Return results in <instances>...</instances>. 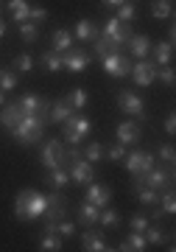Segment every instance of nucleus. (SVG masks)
I'll list each match as a JSON object with an SVG mask.
<instances>
[{
  "label": "nucleus",
  "instance_id": "nucleus-3",
  "mask_svg": "<svg viewBox=\"0 0 176 252\" xmlns=\"http://www.w3.org/2000/svg\"><path fill=\"white\" fill-rule=\"evenodd\" d=\"M62 124H64V140H67L70 146H76L79 140H84V137L89 135V129H92L89 118H84L81 112H70Z\"/></svg>",
  "mask_w": 176,
  "mask_h": 252
},
{
  "label": "nucleus",
  "instance_id": "nucleus-6",
  "mask_svg": "<svg viewBox=\"0 0 176 252\" xmlns=\"http://www.w3.org/2000/svg\"><path fill=\"white\" fill-rule=\"evenodd\" d=\"M104 70L115 79H126L132 73V59H126L123 54H112V56H104Z\"/></svg>",
  "mask_w": 176,
  "mask_h": 252
},
{
  "label": "nucleus",
  "instance_id": "nucleus-40",
  "mask_svg": "<svg viewBox=\"0 0 176 252\" xmlns=\"http://www.w3.org/2000/svg\"><path fill=\"white\" fill-rule=\"evenodd\" d=\"M14 67H17V70H23V73H28L31 67H34V59H31L28 54H23V56H17V59H14Z\"/></svg>",
  "mask_w": 176,
  "mask_h": 252
},
{
  "label": "nucleus",
  "instance_id": "nucleus-24",
  "mask_svg": "<svg viewBox=\"0 0 176 252\" xmlns=\"http://www.w3.org/2000/svg\"><path fill=\"white\" fill-rule=\"evenodd\" d=\"M129 42H132V54L137 56V59H146V54L151 51V39L146 34H137V36L132 34V39H129Z\"/></svg>",
  "mask_w": 176,
  "mask_h": 252
},
{
  "label": "nucleus",
  "instance_id": "nucleus-14",
  "mask_svg": "<svg viewBox=\"0 0 176 252\" xmlns=\"http://www.w3.org/2000/svg\"><path fill=\"white\" fill-rule=\"evenodd\" d=\"M87 202H92L95 207H106L112 202V190L106 185H98V182H89L87 185Z\"/></svg>",
  "mask_w": 176,
  "mask_h": 252
},
{
  "label": "nucleus",
  "instance_id": "nucleus-48",
  "mask_svg": "<svg viewBox=\"0 0 176 252\" xmlns=\"http://www.w3.org/2000/svg\"><path fill=\"white\" fill-rule=\"evenodd\" d=\"M120 3H126V0H104V6H109V9H117Z\"/></svg>",
  "mask_w": 176,
  "mask_h": 252
},
{
  "label": "nucleus",
  "instance_id": "nucleus-22",
  "mask_svg": "<svg viewBox=\"0 0 176 252\" xmlns=\"http://www.w3.org/2000/svg\"><path fill=\"white\" fill-rule=\"evenodd\" d=\"M98 36V28L92 26V20H79L76 23V39H81V42H92Z\"/></svg>",
  "mask_w": 176,
  "mask_h": 252
},
{
  "label": "nucleus",
  "instance_id": "nucleus-42",
  "mask_svg": "<svg viewBox=\"0 0 176 252\" xmlns=\"http://www.w3.org/2000/svg\"><path fill=\"white\" fill-rule=\"evenodd\" d=\"M129 224H132V230H137V233H143V230L148 227V216H143V213H134Z\"/></svg>",
  "mask_w": 176,
  "mask_h": 252
},
{
  "label": "nucleus",
  "instance_id": "nucleus-49",
  "mask_svg": "<svg viewBox=\"0 0 176 252\" xmlns=\"http://www.w3.org/2000/svg\"><path fill=\"white\" fill-rule=\"evenodd\" d=\"M6 34V23H3V20H0V36Z\"/></svg>",
  "mask_w": 176,
  "mask_h": 252
},
{
  "label": "nucleus",
  "instance_id": "nucleus-31",
  "mask_svg": "<svg viewBox=\"0 0 176 252\" xmlns=\"http://www.w3.org/2000/svg\"><path fill=\"white\" fill-rule=\"evenodd\" d=\"M39 59H42V64H45V70H48V73L62 70V54H56V51H45Z\"/></svg>",
  "mask_w": 176,
  "mask_h": 252
},
{
  "label": "nucleus",
  "instance_id": "nucleus-23",
  "mask_svg": "<svg viewBox=\"0 0 176 252\" xmlns=\"http://www.w3.org/2000/svg\"><path fill=\"white\" fill-rule=\"evenodd\" d=\"M70 112H76V109H70V104H67V101H53V104H51V115H48V121H53V124H62L64 118L70 115Z\"/></svg>",
  "mask_w": 176,
  "mask_h": 252
},
{
  "label": "nucleus",
  "instance_id": "nucleus-27",
  "mask_svg": "<svg viewBox=\"0 0 176 252\" xmlns=\"http://www.w3.org/2000/svg\"><path fill=\"white\" fill-rule=\"evenodd\" d=\"M9 11L14 17V23H26L31 6H28V0H9Z\"/></svg>",
  "mask_w": 176,
  "mask_h": 252
},
{
  "label": "nucleus",
  "instance_id": "nucleus-35",
  "mask_svg": "<svg viewBox=\"0 0 176 252\" xmlns=\"http://www.w3.org/2000/svg\"><path fill=\"white\" fill-rule=\"evenodd\" d=\"M20 36H23L26 42H34L36 36H39V28H36V23H31V20L20 23Z\"/></svg>",
  "mask_w": 176,
  "mask_h": 252
},
{
  "label": "nucleus",
  "instance_id": "nucleus-10",
  "mask_svg": "<svg viewBox=\"0 0 176 252\" xmlns=\"http://www.w3.org/2000/svg\"><path fill=\"white\" fill-rule=\"evenodd\" d=\"M117 107L123 109L126 115H137V118H146V112H143V98L137 95V93H132V90H123L120 95H117Z\"/></svg>",
  "mask_w": 176,
  "mask_h": 252
},
{
  "label": "nucleus",
  "instance_id": "nucleus-39",
  "mask_svg": "<svg viewBox=\"0 0 176 252\" xmlns=\"http://www.w3.org/2000/svg\"><path fill=\"white\" fill-rule=\"evenodd\" d=\"M143 235H146V241H148V244H162V241H165V233H162L159 227H146Z\"/></svg>",
  "mask_w": 176,
  "mask_h": 252
},
{
  "label": "nucleus",
  "instance_id": "nucleus-8",
  "mask_svg": "<svg viewBox=\"0 0 176 252\" xmlns=\"http://www.w3.org/2000/svg\"><path fill=\"white\" fill-rule=\"evenodd\" d=\"M134 185H146V188H154V190L168 188V185H171V174L162 171V168H148L146 174H140V177L134 180Z\"/></svg>",
  "mask_w": 176,
  "mask_h": 252
},
{
  "label": "nucleus",
  "instance_id": "nucleus-30",
  "mask_svg": "<svg viewBox=\"0 0 176 252\" xmlns=\"http://www.w3.org/2000/svg\"><path fill=\"white\" fill-rule=\"evenodd\" d=\"M115 11H117L115 17L120 20V23H132V20L137 17V6H134V0H126V3H120Z\"/></svg>",
  "mask_w": 176,
  "mask_h": 252
},
{
  "label": "nucleus",
  "instance_id": "nucleus-25",
  "mask_svg": "<svg viewBox=\"0 0 176 252\" xmlns=\"http://www.w3.org/2000/svg\"><path fill=\"white\" fill-rule=\"evenodd\" d=\"M154 59H157V67L171 64V59H174V42H159V45H154Z\"/></svg>",
  "mask_w": 176,
  "mask_h": 252
},
{
  "label": "nucleus",
  "instance_id": "nucleus-43",
  "mask_svg": "<svg viewBox=\"0 0 176 252\" xmlns=\"http://www.w3.org/2000/svg\"><path fill=\"white\" fill-rule=\"evenodd\" d=\"M28 20H31V23H42V20H48V11H45L42 6H31V11H28Z\"/></svg>",
  "mask_w": 176,
  "mask_h": 252
},
{
  "label": "nucleus",
  "instance_id": "nucleus-34",
  "mask_svg": "<svg viewBox=\"0 0 176 252\" xmlns=\"http://www.w3.org/2000/svg\"><path fill=\"white\" fill-rule=\"evenodd\" d=\"M98 224H104V227H117V224H120V216H117V210H109V207H104V210L98 213Z\"/></svg>",
  "mask_w": 176,
  "mask_h": 252
},
{
  "label": "nucleus",
  "instance_id": "nucleus-18",
  "mask_svg": "<svg viewBox=\"0 0 176 252\" xmlns=\"http://www.w3.org/2000/svg\"><path fill=\"white\" fill-rule=\"evenodd\" d=\"M98 213H101V207H95L92 202H81L79 205V224H98Z\"/></svg>",
  "mask_w": 176,
  "mask_h": 252
},
{
  "label": "nucleus",
  "instance_id": "nucleus-41",
  "mask_svg": "<svg viewBox=\"0 0 176 252\" xmlns=\"http://www.w3.org/2000/svg\"><path fill=\"white\" fill-rule=\"evenodd\" d=\"M157 73H159V79L165 81L168 87H174V81H176V73H174V67H168V64H162V70L157 67Z\"/></svg>",
  "mask_w": 176,
  "mask_h": 252
},
{
  "label": "nucleus",
  "instance_id": "nucleus-15",
  "mask_svg": "<svg viewBox=\"0 0 176 252\" xmlns=\"http://www.w3.org/2000/svg\"><path fill=\"white\" fill-rule=\"evenodd\" d=\"M81 250H87V252H104V250H109V247H106L104 235L95 233V230L89 227V230H84V235H81Z\"/></svg>",
  "mask_w": 176,
  "mask_h": 252
},
{
  "label": "nucleus",
  "instance_id": "nucleus-36",
  "mask_svg": "<svg viewBox=\"0 0 176 252\" xmlns=\"http://www.w3.org/2000/svg\"><path fill=\"white\" fill-rule=\"evenodd\" d=\"M84 160H89V162H98L101 157H104V146L101 143H89L87 149H84V154H81Z\"/></svg>",
  "mask_w": 176,
  "mask_h": 252
},
{
  "label": "nucleus",
  "instance_id": "nucleus-29",
  "mask_svg": "<svg viewBox=\"0 0 176 252\" xmlns=\"http://www.w3.org/2000/svg\"><path fill=\"white\" fill-rule=\"evenodd\" d=\"M151 14L157 20H168L174 14V6H171V0H151Z\"/></svg>",
  "mask_w": 176,
  "mask_h": 252
},
{
  "label": "nucleus",
  "instance_id": "nucleus-2",
  "mask_svg": "<svg viewBox=\"0 0 176 252\" xmlns=\"http://www.w3.org/2000/svg\"><path fill=\"white\" fill-rule=\"evenodd\" d=\"M45 118L48 115H23L11 132H14V140L17 143H39L42 140V129H45Z\"/></svg>",
  "mask_w": 176,
  "mask_h": 252
},
{
  "label": "nucleus",
  "instance_id": "nucleus-26",
  "mask_svg": "<svg viewBox=\"0 0 176 252\" xmlns=\"http://www.w3.org/2000/svg\"><path fill=\"white\" fill-rule=\"evenodd\" d=\"M64 101L70 104V109H76V112H79V109L87 107L89 98H87V90H84V87H73V90L67 93V98H64Z\"/></svg>",
  "mask_w": 176,
  "mask_h": 252
},
{
  "label": "nucleus",
  "instance_id": "nucleus-28",
  "mask_svg": "<svg viewBox=\"0 0 176 252\" xmlns=\"http://www.w3.org/2000/svg\"><path fill=\"white\" fill-rule=\"evenodd\" d=\"M67 182H70V171H67L64 165H56V168H51V185H53L56 190H62Z\"/></svg>",
  "mask_w": 176,
  "mask_h": 252
},
{
  "label": "nucleus",
  "instance_id": "nucleus-46",
  "mask_svg": "<svg viewBox=\"0 0 176 252\" xmlns=\"http://www.w3.org/2000/svg\"><path fill=\"white\" fill-rule=\"evenodd\" d=\"M165 132H168V135H174V132H176V118H174V112L165 118Z\"/></svg>",
  "mask_w": 176,
  "mask_h": 252
},
{
  "label": "nucleus",
  "instance_id": "nucleus-44",
  "mask_svg": "<svg viewBox=\"0 0 176 252\" xmlns=\"http://www.w3.org/2000/svg\"><path fill=\"white\" fill-rule=\"evenodd\" d=\"M174 210H176V196H174V190H168L162 196V213H174Z\"/></svg>",
  "mask_w": 176,
  "mask_h": 252
},
{
  "label": "nucleus",
  "instance_id": "nucleus-5",
  "mask_svg": "<svg viewBox=\"0 0 176 252\" xmlns=\"http://www.w3.org/2000/svg\"><path fill=\"white\" fill-rule=\"evenodd\" d=\"M123 162H126V171L134 174V177H140L148 168H154V154L151 152H132L123 157Z\"/></svg>",
  "mask_w": 176,
  "mask_h": 252
},
{
  "label": "nucleus",
  "instance_id": "nucleus-32",
  "mask_svg": "<svg viewBox=\"0 0 176 252\" xmlns=\"http://www.w3.org/2000/svg\"><path fill=\"white\" fill-rule=\"evenodd\" d=\"M134 190H137V199H140L143 205H157V202H159V190H154V188L134 185Z\"/></svg>",
  "mask_w": 176,
  "mask_h": 252
},
{
  "label": "nucleus",
  "instance_id": "nucleus-20",
  "mask_svg": "<svg viewBox=\"0 0 176 252\" xmlns=\"http://www.w3.org/2000/svg\"><path fill=\"white\" fill-rule=\"evenodd\" d=\"M117 250H123V252H143V250H148V241H146V235H143V233H137V230H134V233L129 235V238H126Z\"/></svg>",
  "mask_w": 176,
  "mask_h": 252
},
{
  "label": "nucleus",
  "instance_id": "nucleus-13",
  "mask_svg": "<svg viewBox=\"0 0 176 252\" xmlns=\"http://www.w3.org/2000/svg\"><path fill=\"white\" fill-rule=\"evenodd\" d=\"M48 205H45V213H48V221H59L64 213V205H67V199H64V193H48Z\"/></svg>",
  "mask_w": 176,
  "mask_h": 252
},
{
  "label": "nucleus",
  "instance_id": "nucleus-16",
  "mask_svg": "<svg viewBox=\"0 0 176 252\" xmlns=\"http://www.w3.org/2000/svg\"><path fill=\"white\" fill-rule=\"evenodd\" d=\"M143 137V132H140V126L137 124H132V121H123V124L117 126V140L123 146H132V143H137Z\"/></svg>",
  "mask_w": 176,
  "mask_h": 252
},
{
  "label": "nucleus",
  "instance_id": "nucleus-45",
  "mask_svg": "<svg viewBox=\"0 0 176 252\" xmlns=\"http://www.w3.org/2000/svg\"><path fill=\"white\" fill-rule=\"evenodd\" d=\"M159 160H165V162H174V146H171V143L159 146Z\"/></svg>",
  "mask_w": 176,
  "mask_h": 252
},
{
  "label": "nucleus",
  "instance_id": "nucleus-21",
  "mask_svg": "<svg viewBox=\"0 0 176 252\" xmlns=\"http://www.w3.org/2000/svg\"><path fill=\"white\" fill-rule=\"evenodd\" d=\"M95 42V54L104 59V56H112V54H120V45L115 42V39H109V36H95L92 39Z\"/></svg>",
  "mask_w": 176,
  "mask_h": 252
},
{
  "label": "nucleus",
  "instance_id": "nucleus-4",
  "mask_svg": "<svg viewBox=\"0 0 176 252\" xmlns=\"http://www.w3.org/2000/svg\"><path fill=\"white\" fill-rule=\"evenodd\" d=\"M42 165L51 171L56 165H64L67 168V154H64V143L62 140H48L42 146Z\"/></svg>",
  "mask_w": 176,
  "mask_h": 252
},
{
  "label": "nucleus",
  "instance_id": "nucleus-47",
  "mask_svg": "<svg viewBox=\"0 0 176 252\" xmlns=\"http://www.w3.org/2000/svg\"><path fill=\"white\" fill-rule=\"evenodd\" d=\"M154 210H151V221H159L162 219V207H157V205H151Z\"/></svg>",
  "mask_w": 176,
  "mask_h": 252
},
{
  "label": "nucleus",
  "instance_id": "nucleus-38",
  "mask_svg": "<svg viewBox=\"0 0 176 252\" xmlns=\"http://www.w3.org/2000/svg\"><path fill=\"white\" fill-rule=\"evenodd\" d=\"M104 154H106V157H109L112 162H120V160L126 157V146H123V143H112Z\"/></svg>",
  "mask_w": 176,
  "mask_h": 252
},
{
  "label": "nucleus",
  "instance_id": "nucleus-11",
  "mask_svg": "<svg viewBox=\"0 0 176 252\" xmlns=\"http://www.w3.org/2000/svg\"><path fill=\"white\" fill-rule=\"evenodd\" d=\"M140 87H148V84H154V79H157V64L146 62V59H140L137 64H132V73H129Z\"/></svg>",
  "mask_w": 176,
  "mask_h": 252
},
{
  "label": "nucleus",
  "instance_id": "nucleus-19",
  "mask_svg": "<svg viewBox=\"0 0 176 252\" xmlns=\"http://www.w3.org/2000/svg\"><path fill=\"white\" fill-rule=\"evenodd\" d=\"M73 39H76V36H73L70 31H64V28H56V31H53V51H56V54H64V51H70V48H73Z\"/></svg>",
  "mask_w": 176,
  "mask_h": 252
},
{
  "label": "nucleus",
  "instance_id": "nucleus-33",
  "mask_svg": "<svg viewBox=\"0 0 176 252\" xmlns=\"http://www.w3.org/2000/svg\"><path fill=\"white\" fill-rule=\"evenodd\" d=\"M39 250H42V252H59V250H62V235L45 233L42 244H39Z\"/></svg>",
  "mask_w": 176,
  "mask_h": 252
},
{
  "label": "nucleus",
  "instance_id": "nucleus-9",
  "mask_svg": "<svg viewBox=\"0 0 176 252\" xmlns=\"http://www.w3.org/2000/svg\"><path fill=\"white\" fill-rule=\"evenodd\" d=\"M104 36L115 39L117 45H123V42H129V39H132V28H129V23H120L117 17H112V20H106Z\"/></svg>",
  "mask_w": 176,
  "mask_h": 252
},
{
  "label": "nucleus",
  "instance_id": "nucleus-50",
  "mask_svg": "<svg viewBox=\"0 0 176 252\" xmlns=\"http://www.w3.org/2000/svg\"><path fill=\"white\" fill-rule=\"evenodd\" d=\"M0 107H3V90H0Z\"/></svg>",
  "mask_w": 176,
  "mask_h": 252
},
{
  "label": "nucleus",
  "instance_id": "nucleus-37",
  "mask_svg": "<svg viewBox=\"0 0 176 252\" xmlns=\"http://www.w3.org/2000/svg\"><path fill=\"white\" fill-rule=\"evenodd\" d=\"M17 87V76L11 70H0V90L6 93V90H14Z\"/></svg>",
  "mask_w": 176,
  "mask_h": 252
},
{
  "label": "nucleus",
  "instance_id": "nucleus-17",
  "mask_svg": "<svg viewBox=\"0 0 176 252\" xmlns=\"http://www.w3.org/2000/svg\"><path fill=\"white\" fill-rule=\"evenodd\" d=\"M23 115H26V112H23V107H20V104H9V107L0 112V124L6 126V129H14V126L23 121Z\"/></svg>",
  "mask_w": 176,
  "mask_h": 252
},
{
  "label": "nucleus",
  "instance_id": "nucleus-12",
  "mask_svg": "<svg viewBox=\"0 0 176 252\" xmlns=\"http://www.w3.org/2000/svg\"><path fill=\"white\" fill-rule=\"evenodd\" d=\"M20 107H23V112L26 115H48V101L42 98V95H23V98L17 101Z\"/></svg>",
  "mask_w": 176,
  "mask_h": 252
},
{
  "label": "nucleus",
  "instance_id": "nucleus-1",
  "mask_svg": "<svg viewBox=\"0 0 176 252\" xmlns=\"http://www.w3.org/2000/svg\"><path fill=\"white\" fill-rule=\"evenodd\" d=\"M45 205H48L45 193H39V190H34V188H26V190H20L17 199H14V216H17L20 221L39 219L45 213Z\"/></svg>",
  "mask_w": 176,
  "mask_h": 252
},
{
  "label": "nucleus",
  "instance_id": "nucleus-7",
  "mask_svg": "<svg viewBox=\"0 0 176 252\" xmlns=\"http://www.w3.org/2000/svg\"><path fill=\"white\" fill-rule=\"evenodd\" d=\"M87 64H89V54L84 51V48L73 45L70 51H64L62 54V67H67L70 73H81Z\"/></svg>",
  "mask_w": 176,
  "mask_h": 252
}]
</instances>
